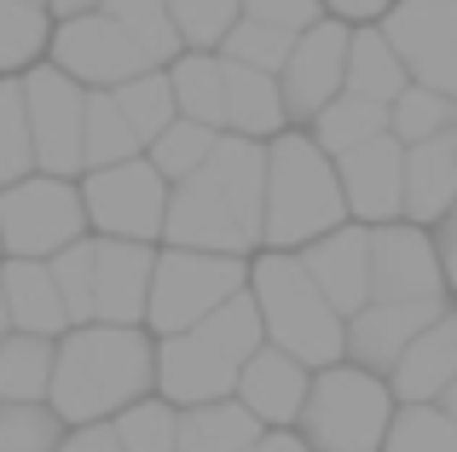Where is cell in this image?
<instances>
[{
  "mask_svg": "<svg viewBox=\"0 0 457 452\" xmlns=\"http://www.w3.org/2000/svg\"><path fill=\"white\" fill-rule=\"evenodd\" d=\"M156 389V337L145 325H70L53 342L46 406L76 423H111Z\"/></svg>",
  "mask_w": 457,
  "mask_h": 452,
  "instance_id": "cell-1",
  "label": "cell"
},
{
  "mask_svg": "<svg viewBox=\"0 0 457 452\" xmlns=\"http://www.w3.org/2000/svg\"><path fill=\"white\" fill-rule=\"evenodd\" d=\"M261 319L249 290H237L232 302H220L214 314H203L197 325L174 331V337H156V400H168L174 412L186 406H209L226 400L237 383V365L261 348Z\"/></svg>",
  "mask_w": 457,
  "mask_h": 452,
  "instance_id": "cell-2",
  "label": "cell"
},
{
  "mask_svg": "<svg viewBox=\"0 0 457 452\" xmlns=\"http://www.w3.org/2000/svg\"><path fill=\"white\" fill-rule=\"evenodd\" d=\"M342 186H336V163L302 134L284 128L267 139V180H261V249H302L319 232L342 226Z\"/></svg>",
  "mask_w": 457,
  "mask_h": 452,
  "instance_id": "cell-3",
  "label": "cell"
},
{
  "mask_svg": "<svg viewBox=\"0 0 457 452\" xmlns=\"http://www.w3.org/2000/svg\"><path fill=\"white\" fill-rule=\"evenodd\" d=\"M244 290H249V302H255L261 337H267L272 348L302 360L307 372L342 360V314L319 296V284L302 272V261H295L290 249H255Z\"/></svg>",
  "mask_w": 457,
  "mask_h": 452,
  "instance_id": "cell-4",
  "label": "cell"
},
{
  "mask_svg": "<svg viewBox=\"0 0 457 452\" xmlns=\"http://www.w3.org/2000/svg\"><path fill=\"white\" fill-rule=\"evenodd\" d=\"M394 418V395L377 372L365 365H319L307 383L302 418H295V435L312 452H382V435H388Z\"/></svg>",
  "mask_w": 457,
  "mask_h": 452,
  "instance_id": "cell-5",
  "label": "cell"
},
{
  "mask_svg": "<svg viewBox=\"0 0 457 452\" xmlns=\"http://www.w3.org/2000/svg\"><path fill=\"white\" fill-rule=\"evenodd\" d=\"M249 284V255H209V249H156L151 261V296H145V331L174 337L197 325L220 302H232Z\"/></svg>",
  "mask_w": 457,
  "mask_h": 452,
  "instance_id": "cell-6",
  "label": "cell"
},
{
  "mask_svg": "<svg viewBox=\"0 0 457 452\" xmlns=\"http://www.w3.org/2000/svg\"><path fill=\"white\" fill-rule=\"evenodd\" d=\"M87 238V215H81L76 180L58 174H23V180L0 186V255L46 261L64 244Z\"/></svg>",
  "mask_w": 457,
  "mask_h": 452,
  "instance_id": "cell-7",
  "label": "cell"
},
{
  "mask_svg": "<svg viewBox=\"0 0 457 452\" xmlns=\"http://www.w3.org/2000/svg\"><path fill=\"white\" fill-rule=\"evenodd\" d=\"M76 192H81V215H87V238H128V244L162 238L168 180L145 157L111 163V169H81Z\"/></svg>",
  "mask_w": 457,
  "mask_h": 452,
  "instance_id": "cell-8",
  "label": "cell"
},
{
  "mask_svg": "<svg viewBox=\"0 0 457 452\" xmlns=\"http://www.w3.org/2000/svg\"><path fill=\"white\" fill-rule=\"evenodd\" d=\"M18 93H23V122H29L35 174L76 180L81 174V105H87V88L41 58V64H29L18 76Z\"/></svg>",
  "mask_w": 457,
  "mask_h": 452,
  "instance_id": "cell-9",
  "label": "cell"
},
{
  "mask_svg": "<svg viewBox=\"0 0 457 452\" xmlns=\"http://www.w3.org/2000/svg\"><path fill=\"white\" fill-rule=\"evenodd\" d=\"M377 29L405 64V81L457 99V0H394Z\"/></svg>",
  "mask_w": 457,
  "mask_h": 452,
  "instance_id": "cell-10",
  "label": "cell"
},
{
  "mask_svg": "<svg viewBox=\"0 0 457 452\" xmlns=\"http://www.w3.org/2000/svg\"><path fill=\"white\" fill-rule=\"evenodd\" d=\"M46 64L64 70L81 88H122L139 70H156L145 58V46L104 12H81V18H58L46 35Z\"/></svg>",
  "mask_w": 457,
  "mask_h": 452,
  "instance_id": "cell-11",
  "label": "cell"
},
{
  "mask_svg": "<svg viewBox=\"0 0 457 452\" xmlns=\"http://www.w3.org/2000/svg\"><path fill=\"white\" fill-rule=\"evenodd\" d=\"M347 29L342 18H319L290 41V58L278 70V99H284V122L307 128L324 105L342 93V64H347Z\"/></svg>",
  "mask_w": 457,
  "mask_h": 452,
  "instance_id": "cell-12",
  "label": "cell"
},
{
  "mask_svg": "<svg viewBox=\"0 0 457 452\" xmlns=\"http://www.w3.org/2000/svg\"><path fill=\"white\" fill-rule=\"evenodd\" d=\"M370 302H446L428 226L411 221L370 226Z\"/></svg>",
  "mask_w": 457,
  "mask_h": 452,
  "instance_id": "cell-13",
  "label": "cell"
},
{
  "mask_svg": "<svg viewBox=\"0 0 457 452\" xmlns=\"http://www.w3.org/2000/svg\"><path fill=\"white\" fill-rule=\"evenodd\" d=\"M336 163V186H342V209L359 226H388L400 221V169H405V146L394 134H377L365 146L342 151Z\"/></svg>",
  "mask_w": 457,
  "mask_h": 452,
  "instance_id": "cell-14",
  "label": "cell"
},
{
  "mask_svg": "<svg viewBox=\"0 0 457 452\" xmlns=\"http://www.w3.org/2000/svg\"><path fill=\"white\" fill-rule=\"evenodd\" d=\"M295 261H302V272L319 284V296L342 319L370 302V226H359V221L330 226V232H319L312 244L295 249Z\"/></svg>",
  "mask_w": 457,
  "mask_h": 452,
  "instance_id": "cell-15",
  "label": "cell"
},
{
  "mask_svg": "<svg viewBox=\"0 0 457 452\" xmlns=\"http://www.w3.org/2000/svg\"><path fill=\"white\" fill-rule=\"evenodd\" d=\"M162 244L168 249H209V255H255V244L237 232L232 209L220 204V192L209 186V174H191V180L168 186Z\"/></svg>",
  "mask_w": 457,
  "mask_h": 452,
  "instance_id": "cell-16",
  "label": "cell"
},
{
  "mask_svg": "<svg viewBox=\"0 0 457 452\" xmlns=\"http://www.w3.org/2000/svg\"><path fill=\"white\" fill-rule=\"evenodd\" d=\"M440 314H446V302H365L359 314L342 319V360L388 377L394 360L405 354V342L417 331H428Z\"/></svg>",
  "mask_w": 457,
  "mask_h": 452,
  "instance_id": "cell-17",
  "label": "cell"
},
{
  "mask_svg": "<svg viewBox=\"0 0 457 452\" xmlns=\"http://www.w3.org/2000/svg\"><path fill=\"white\" fill-rule=\"evenodd\" d=\"M307 383H312V372L302 360H290V354L272 348V342H261V348L237 365L232 400L261 423V430H295L302 400H307Z\"/></svg>",
  "mask_w": 457,
  "mask_h": 452,
  "instance_id": "cell-18",
  "label": "cell"
},
{
  "mask_svg": "<svg viewBox=\"0 0 457 452\" xmlns=\"http://www.w3.org/2000/svg\"><path fill=\"white\" fill-rule=\"evenodd\" d=\"M151 261V244L93 238V325H145Z\"/></svg>",
  "mask_w": 457,
  "mask_h": 452,
  "instance_id": "cell-19",
  "label": "cell"
},
{
  "mask_svg": "<svg viewBox=\"0 0 457 452\" xmlns=\"http://www.w3.org/2000/svg\"><path fill=\"white\" fill-rule=\"evenodd\" d=\"M452 377H457V302H446V314L435 325L405 342V354L394 360V372L382 383H388L394 406H435Z\"/></svg>",
  "mask_w": 457,
  "mask_h": 452,
  "instance_id": "cell-20",
  "label": "cell"
},
{
  "mask_svg": "<svg viewBox=\"0 0 457 452\" xmlns=\"http://www.w3.org/2000/svg\"><path fill=\"white\" fill-rule=\"evenodd\" d=\"M457 204V128L435 139L405 146L400 169V221L411 226H440Z\"/></svg>",
  "mask_w": 457,
  "mask_h": 452,
  "instance_id": "cell-21",
  "label": "cell"
},
{
  "mask_svg": "<svg viewBox=\"0 0 457 452\" xmlns=\"http://www.w3.org/2000/svg\"><path fill=\"white\" fill-rule=\"evenodd\" d=\"M209 186L220 192V204L232 209L237 232L261 249V180H267V139H249V134H220L203 163Z\"/></svg>",
  "mask_w": 457,
  "mask_h": 452,
  "instance_id": "cell-22",
  "label": "cell"
},
{
  "mask_svg": "<svg viewBox=\"0 0 457 452\" xmlns=\"http://www.w3.org/2000/svg\"><path fill=\"white\" fill-rule=\"evenodd\" d=\"M0 302H6V325L23 337H64L70 319L58 302V284L46 272V261H23V255H0Z\"/></svg>",
  "mask_w": 457,
  "mask_h": 452,
  "instance_id": "cell-23",
  "label": "cell"
},
{
  "mask_svg": "<svg viewBox=\"0 0 457 452\" xmlns=\"http://www.w3.org/2000/svg\"><path fill=\"white\" fill-rule=\"evenodd\" d=\"M220 99H226V128L220 134H249V139H272L284 134V99H278V76L249 64H226L220 58Z\"/></svg>",
  "mask_w": 457,
  "mask_h": 452,
  "instance_id": "cell-24",
  "label": "cell"
},
{
  "mask_svg": "<svg viewBox=\"0 0 457 452\" xmlns=\"http://www.w3.org/2000/svg\"><path fill=\"white\" fill-rule=\"evenodd\" d=\"M405 88V64L394 58V46L382 41L377 23H353L347 29V64H342V93H359V99L394 105Z\"/></svg>",
  "mask_w": 457,
  "mask_h": 452,
  "instance_id": "cell-25",
  "label": "cell"
},
{
  "mask_svg": "<svg viewBox=\"0 0 457 452\" xmlns=\"http://www.w3.org/2000/svg\"><path fill=\"white\" fill-rule=\"evenodd\" d=\"M255 435H261V423L232 395L174 412V452H244Z\"/></svg>",
  "mask_w": 457,
  "mask_h": 452,
  "instance_id": "cell-26",
  "label": "cell"
},
{
  "mask_svg": "<svg viewBox=\"0 0 457 452\" xmlns=\"http://www.w3.org/2000/svg\"><path fill=\"white\" fill-rule=\"evenodd\" d=\"M168 93H174V116L203 128H226V99H220V53H174L168 58Z\"/></svg>",
  "mask_w": 457,
  "mask_h": 452,
  "instance_id": "cell-27",
  "label": "cell"
},
{
  "mask_svg": "<svg viewBox=\"0 0 457 452\" xmlns=\"http://www.w3.org/2000/svg\"><path fill=\"white\" fill-rule=\"evenodd\" d=\"M302 134L324 151V157H342V151H353V146H365V139L388 134V105L359 99V93H336V99L302 128Z\"/></svg>",
  "mask_w": 457,
  "mask_h": 452,
  "instance_id": "cell-28",
  "label": "cell"
},
{
  "mask_svg": "<svg viewBox=\"0 0 457 452\" xmlns=\"http://www.w3.org/2000/svg\"><path fill=\"white\" fill-rule=\"evenodd\" d=\"M53 383V337L6 331L0 342V406H41Z\"/></svg>",
  "mask_w": 457,
  "mask_h": 452,
  "instance_id": "cell-29",
  "label": "cell"
},
{
  "mask_svg": "<svg viewBox=\"0 0 457 452\" xmlns=\"http://www.w3.org/2000/svg\"><path fill=\"white\" fill-rule=\"evenodd\" d=\"M145 157L139 134L128 128V116L116 111V99L104 88H87V105H81V169H111V163Z\"/></svg>",
  "mask_w": 457,
  "mask_h": 452,
  "instance_id": "cell-30",
  "label": "cell"
},
{
  "mask_svg": "<svg viewBox=\"0 0 457 452\" xmlns=\"http://www.w3.org/2000/svg\"><path fill=\"white\" fill-rule=\"evenodd\" d=\"M214 139H220V128H203V122H186V116H174V122H168L162 134L145 146V163L162 174L168 186H174V180H191V174H203V163H209Z\"/></svg>",
  "mask_w": 457,
  "mask_h": 452,
  "instance_id": "cell-31",
  "label": "cell"
},
{
  "mask_svg": "<svg viewBox=\"0 0 457 452\" xmlns=\"http://www.w3.org/2000/svg\"><path fill=\"white\" fill-rule=\"evenodd\" d=\"M46 35H53L46 6L0 0V76H23L29 64H41L46 58Z\"/></svg>",
  "mask_w": 457,
  "mask_h": 452,
  "instance_id": "cell-32",
  "label": "cell"
},
{
  "mask_svg": "<svg viewBox=\"0 0 457 452\" xmlns=\"http://www.w3.org/2000/svg\"><path fill=\"white\" fill-rule=\"evenodd\" d=\"M116 99V111L128 116V128L139 134V146H151L168 122H174V93H168V70H139L122 88H104Z\"/></svg>",
  "mask_w": 457,
  "mask_h": 452,
  "instance_id": "cell-33",
  "label": "cell"
},
{
  "mask_svg": "<svg viewBox=\"0 0 457 452\" xmlns=\"http://www.w3.org/2000/svg\"><path fill=\"white\" fill-rule=\"evenodd\" d=\"M457 128V99L435 88H417V81H405L400 99L388 105V134L400 139V146H417V139H435V134H452Z\"/></svg>",
  "mask_w": 457,
  "mask_h": 452,
  "instance_id": "cell-34",
  "label": "cell"
},
{
  "mask_svg": "<svg viewBox=\"0 0 457 452\" xmlns=\"http://www.w3.org/2000/svg\"><path fill=\"white\" fill-rule=\"evenodd\" d=\"M99 12H104V18H116L139 46H145V58H151L156 70H162L174 53H186L179 35H174V23H168V0H104Z\"/></svg>",
  "mask_w": 457,
  "mask_h": 452,
  "instance_id": "cell-35",
  "label": "cell"
},
{
  "mask_svg": "<svg viewBox=\"0 0 457 452\" xmlns=\"http://www.w3.org/2000/svg\"><path fill=\"white\" fill-rule=\"evenodd\" d=\"M382 452H457V423L440 406H394Z\"/></svg>",
  "mask_w": 457,
  "mask_h": 452,
  "instance_id": "cell-36",
  "label": "cell"
},
{
  "mask_svg": "<svg viewBox=\"0 0 457 452\" xmlns=\"http://www.w3.org/2000/svg\"><path fill=\"white\" fill-rule=\"evenodd\" d=\"M46 272L58 284V302H64L70 325H93V238H76L58 255H46Z\"/></svg>",
  "mask_w": 457,
  "mask_h": 452,
  "instance_id": "cell-37",
  "label": "cell"
},
{
  "mask_svg": "<svg viewBox=\"0 0 457 452\" xmlns=\"http://www.w3.org/2000/svg\"><path fill=\"white\" fill-rule=\"evenodd\" d=\"M290 41H295V35L272 29V23L237 18L232 29L220 35V46H214V53H220L226 64H249V70H267V76H278V70H284V58H290Z\"/></svg>",
  "mask_w": 457,
  "mask_h": 452,
  "instance_id": "cell-38",
  "label": "cell"
},
{
  "mask_svg": "<svg viewBox=\"0 0 457 452\" xmlns=\"http://www.w3.org/2000/svg\"><path fill=\"white\" fill-rule=\"evenodd\" d=\"M111 430H116V447L122 452H174V406L145 395L128 412H116Z\"/></svg>",
  "mask_w": 457,
  "mask_h": 452,
  "instance_id": "cell-39",
  "label": "cell"
},
{
  "mask_svg": "<svg viewBox=\"0 0 457 452\" xmlns=\"http://www.w3.org/2000/svg\"><path fill=\"white\" fill-rule=\"evenodd\" d=\"M168 23H174L179 46H191V53H214L220 35L237 23V0H168Z\"/></svg>",
  "mask_w": 457,
  "mask_h": 452,
  "instance_id": "cell-40",
  "label": "cell"
},
{
  "mask_svg": "<svg viewBox=\"0 0 457 452\" xmlns=\"http://www.w3.org/2000/svg\"><path fill=\"white\" fill-rule=\"evenodd\" d=\"M35 174V151H29V122H23V93L18 76H0V186Z\"/></svg>",
  "mask_w": 457,
  "mask_h": 452,
  "instance_id": "cell-41",
  "label": "cell"
},
{
  "mask_svg": "<svg viewBox=\"0 0 457 452\" xmlns=\"http://www.w3.org/2000/svg\"><path fill=\"white\" fill-rule=\"evenodd\" d=\"M64 441V418L53 406H0V452H53Z\"/></svg>",
  "mask_w": 457,
  "mask_h": 452,
  "instance_id": "cell-42",
  "label": "cell"
},
{
  "mask_svg": "<svg viewBox=\"0 0 457 452\" xmlns=\"http://www.w3.org/2000/svg\"><path fill=\"white\" fill-rule=\"evenodd\" d=\"M237 18H255V23L284 29V35H302L307 23L324 18V0H237Z\"/></svg>",
  "mask_w": 457,
  "mask_h": 452,
  "instance_id": "cell-43",
  "label": "cell"
},
{
  "mask_svg": "<svg viewBox=\"0 0 457 452\" xmlns=\"http://www.w3.org/2000/svg\"><path fill=\"white\" fill-rule=\"evenodd\" d=\"M435 232V255H440V284H446V302H457V215H446Z\"/></svg>",
  "mask_w": 457,
  "mask_h": 452,
  "instance_id": "cell-44",
  "label": "cell"
},
{
  "mask_svg": "<svg viewBox=\"0 0 457 452\" xmlns=\"http://www.w3.org/2000/svg\"><path fill=\"white\" fill-rule=\"evenodd\" d=\"M53 452H122V447H116L111 423H76V430H64V441Z\"/></svg>",
  "mask_w": 457,
  "mask_h": 452,
  "instance_id": "cell-45",
  "label": "cell"
},
{
  "mask_svg": "<svg viewBox=\"0 0 457 452\" xmlns=\"http://www.w3.org/2000/svg\"><path fill=\"white\" fill-rule=\"evenodd\" d=\"M394 0H324V18H342V23H377Z\"/></svg>",
  "mask_w": 457,
  "mask_h": 452,
  "instance_id": "cell-46",
  "label": "cell"
},
{
  "mask_svg": "<svg viewBox=\"0 0 457 452\" xmlns=\"http://www.w3.org/2000/svg\"><path fill=\"white\" fill-rule=\"evenodd\" d=\"M244 452H312V447H307L295 430H261V435H255V441H249Z\"/></svg>",
  "mask_w": 457,
  "mask_h": 452,
  "instance_id": "cell-47",
  "label": "cell"
},
{
  "mask_svg": "<svg viewBox=\"0 0 457 452\" xmlns=\"http://www.w3.org/2000/svg\"><path fill=\"white\" fill-rule=\"evenodd\" d=\"M104 6V0H46V18H81V12H99Z\"/></svg>",
  "mask_w": 457,
  "mask_h": 452,
  "instance_id": "cell-48",
  "label": "cell"
},
{
  "mask_svg": "<svg viewBox=\"0 0 457 452\" xmlns=\"http://www.w3.org/2000/svg\"><path fill=\"white\" fill-rule=\"evenodd\" d=\"M435 406H440V412H446V418L457 423V377H452V383H446V395H440V400H435Z\"/></svg>",
  "mask_w": 457,
  "mask_h": 452,
  "instance_id": "cell-49",
  "label": "cell"
},
{
  "mask_svg": "<svg viewBox=\"0 0 457 452\" xmlns=\"http://www.w3.org/2000/svg\"><path fill=\"white\" fill-rule=\"evenodd\" d=\"M6 331H12V325H6V302H0V342H6Z\"/></svg>",
  "mask_w": 457,
  "mask_h": 452,
  "instance_id": "cell-50",
  "label": "cell"
},
{
  "mask_svg": "<svg viewBox=\"0 0 457 452\" xmlns=\"http://www.w3.org/2000/svg\"><path fill=\"white\" fill-rule=\"evenodd\" d=\"M23 6H46V0H23Z\"/></svg>",
  "mask_w": 457,
  "mask_h": 452,
  "instance_id": "cell-51",
  "label": "cell"
}]
</instances>
